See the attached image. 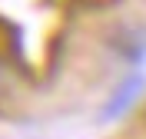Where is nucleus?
<instances>
[{
  "label": "nucleus",
  "instance_id": "f257e3e1",
  "mask_svg": "<svg viewBox=\"0 0 146 139\" xmlns=\"http://www.w3.org/2000/svg\"><path fill=\"white\" fill-rule=\"evenodd\" d=\"M143 86H146L143 70H133V73H129L126 80L116 86V90L110 93L106 106L100 109V119H103V123H113V119H119L123 113H129V109H133V103L143 96Z\"/></svg>",
  "mask_w": 146,
  "mask_h": 139
},
{
  "label": "nucleus",
  "instance_id": "f03ea898",
  "mask_svg": "<svg viewBox=\"0 0 146 139\" xmlns=\"http://www.w3.org/2000/svg\"><path fill=\"white\" fill-rule=\"evenodd\" d=\"M7 86H10V66L3 63V60H0V93L7 90Z\"/></svg>",
  "mask_w": 146,
  "mask_h": 139
}]
</instances>
